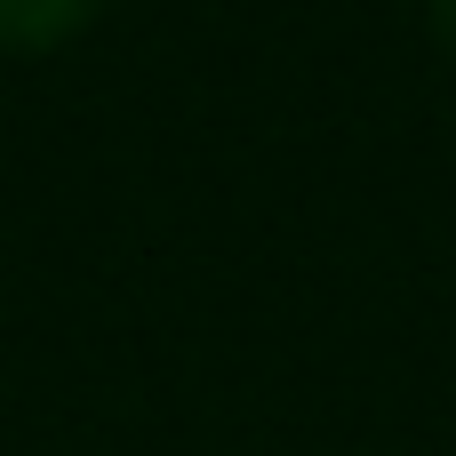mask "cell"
Masks as SVG:
<instances>
[{
  "label": "cell",
  "instance_id": "cell-1",
  "mask_svg": "<svg viewBox=\"0 0 456 456\" xmlns=\"http://www.w3.org/2000/svg\"><path fill=\"white\" fill-rule=\"evenodd\" d=\"M96 16V0H0V48H56Z\"/></svg>",
  "mask_w": 456,
  "mask_h": 456
},
{
  "label": "cell",
  "instance_id": "cell-2",
  "mask_svg": "<svg viewBox=\"0 0 456 456\" xmlns=\"http://www.w3.org/2000/svg\"><path fill=\"white\" fill-rule=\"evenodd\" d=\"M433 32H441V48L456 56V0H433Z\"/></svg>",
  "mask_w": 456,
  "mask_h": 456
}]
</instances>
